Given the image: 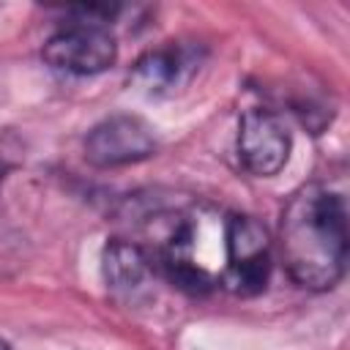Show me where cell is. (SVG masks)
Returning a JSON list of instances; mask_svg holds the SVG:
<instances>
[{"instance_id":"3957f363","label":"cell","mask_w":350,"mask_h":350,"mask_svg":"<svg viewBox=\"0 0 350 350\" xmlns=\"http://www.w3.org/2000/svg\"><path fill=\"white\" fill-rule=\"evenodd\" d=\"M271 235L254 216L224 219V268L219 284L235 295H257L271 279Z\"/></svg>"},{"instance_id":"7a4b0ae2","label":"cell","mask_w":350,"mask_h":350,"mask_svg":"<svg viewBox=\"0 0 350 350\" xmlns=\"http://www.w3.org/2000/svg\"><path fill=\"white\" fill-rule=\"evenodd\" d=\"M224 238V221L205 208H191L170 216L156 249L150 254L153 265L186 293H208L219 284L221 268L213 262L219 254L224 260V246H211L208 241Z\"/></svg>"},{"instance_id":"8992f818","label":"cell","mask_w":350,"mask_h":350,"mask_svg":"<svg viewBox=\"0 0 350 350\" xmlns=\"http://www.w3.org/2000/svg\"><path fill=\"white\" fill-rule=\"evenodd\" d=\"M156 153L153 129L137 115H112L85 137V159L93 167H126Z\"/></svg>"},{"instance_id":"9c48e42d","label":"cell","mask_w":350,"mask_h":350,"mask_svg":"<svg viewBox=\"0 0 350 350\" xmlns=\"http://www.w3.org/2000/svg\"><path fill=\"white\" fill-rule=\"evenodd\" d=\"M0 350H11V347H8V342H3V339H0Z\"/></svg>"},{"instance_id":"5b68a950","label":"cell","mask_w":350,"mask_h":350,"mask_svg":"<svg viewBox=\"0 0 350 350\" xmlns=\"http://www.w3.org/2000/svg\"><path fill=\"white\" fill-rule=\"evenodd\" d=\"M205 60V46L197 41H164L145 55L137 57L131 66L129 82L156 98H167L180 93L202 68Z\"/></svg>"},{"instance_id":"52a82bcc","label":"cell","mask_w":350,"mask_h":350,"mask_svg":"<svg viewBox=\"0 0 350 350\" xmlns=\"http://www.w3.org/2000/svg\"><path fill=\"white\" fill-rule=\"evenodd\" d=\"M290 156V131L284 120L271 109H246L238 126V159L257 175H276Z\"/></svg>"},{"instance_id":"277c9868","label":"cell","mask_w":350,"mask_h":350,"mask_svg":"<svg viewBox=\"0 0 350 350\" xmlns=\"http://www.w3.org/2000/svg\"><path fill=\"white\" fill-rule=\"evenodd\" d=\"M41 57L66 74L88 77L101 74L118 60V44L107 25L90 19H74L46 38Z\"/></svg>"},{"instance_id":"6da1fadb","label":"cell","mask_w":350,"mask_h":350,"mask_svg":"<svg viewBox=\"0 0 350 350\" xmlns=\"http://www.w3.org/2000/svg\"><path fill=\"white\" fill-rule=\"evenodd\" d=\"M279 249L290 279L306 290H331L347 268L345 200L320 186H301L282 211Z\"/></svg>"},{"instance_id":"ba28073f","label":"cell","mask_w":350,"mask_h":350,"mask_svg":"<svg viewBox=\"0 0 350 350\" xmlns=\"http://www.w3.org/2000/svg\"><path fill=\"white\" fill-rule=\"evenodd\" d=\"M101 271H104V282L112 293L134 298L150 284L156 265L142 246L123 241V238H112L104 246Z\"/></svg>"}]
</instances>
